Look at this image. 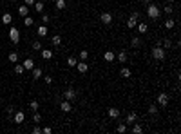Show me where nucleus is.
<instances>
[{"instance_id":"1","label":"nucleus","mask_w":181,"mask_h":134,"mask_svg":"<svg viewBox=\"0 0 181 134\" xmlns=\"http://www.w3.org/2000/svg\"><path fill=\"white\" fill-rule=\"evenodd\" d=\"M147 16H149L150 20H158L159 16H161V9H159L156 4H149L147 5Z\"/></svg>"},{"instance_id":"2","label":"nucleus","mask_w":181,"mask_h":134,"mask_svg":"<svg viewBox=\"0 0 181 134\" xmlns=\"http://www.w3.org/2000/svg\"><path fill=\"white\" fill-rule=\"evenodd\" d=\"M152 58L156 60V62H163L167 58V51L163 47H159V45H156V47H152Z\"/></svg>"},{"instance_id":"3","label":"nucleus","mask_w":181,"mask_h":134,"mask_svg":"<svg viewBox=\"0 0 181 134\" xmlns=\"http://www.w3.org/2000/svg\"><path fill=\"white\" fill-rule=\"evenodd\" d=\"M170 102V96H169V92H159L158 94V105L159 107H167Z\"/></svg>"},{"instance_id":"4","label":"nucleus","mask_w":181,"mask_h":134,"mask_svg":"<svg viewBox=\"0 0 181 134\" xmlns=\"http://www.w3.org/2000/svg\"><path fill=\"white\" fill-rule=\"evenodd\" d=\"M8 35H9V40H11L13 44H18L20 42V31L16 27H13V25H11V29H9Z\"/></svg>"},{"instance_id":"5","label":"nucleus","mask_w":181,"mask_h":134,"mask_svg":"<svg viewBox=\"0 0 181 134\" xmlns=\"http://www.w3.org/2000/svg\"><path fill=\"white\" fill-rule=\"evenodd\" d=\"M13 122H15L16 125H20V123H24L25 122V112L24 111H15V114H13Z\"/></svg>"},{"instance_id":"6","label":"nucleus","mask_w":181,"mask_h":134,"mask_svg":"<svg viewBox=\"0 0 181 134\" xmlns=\"http://www.w3.org/2000/svg\"><path fill=\"white\" fill-rule=\"evenodd\" d=\"M58 107H60V111H64V112H71L72 111V105H71L69 100H60Z\"/></svg>"},{"instance_id":"7","label":"nucleus","mask_w":181,"mask_h":134,"mask_svg":"<svg viewBox=\"0 0 181 134\" xmlns=\"http://www.w3.org/2000/svg\"><path fill=\"white\" fill-rule=\"evenodd\" d=\"M76 96H78V92L72 89V87H69V89L64 92V100H69V102H72V100H74Z\"/></svg>"},{"instance_id":"8","label":"nucleus","mask_w":181,"mask_h":134,"mask_svg":"<svg viewBox=\"0 0 181 134\" xmlns=\"http://www.w3.org/2000/svg\"><path fill=\"white\" fill-rule=\"evenodd\" d=\"M100 20H102V24H105V25H111L112 24V15L111 13H102V15H100Z\"/></svg>"},{"instance_id":"9","label":"nucleus","mask_w":181,"mask_h":134,"mask_svg":"<svg viewBox=\"0 0 181 134\" xmlns=\"http://www.w3.org/2000/svg\"><path fill=\"white\" fill-rule=\"evenodd\" d=\"M107 114H109L111 120H118V118H120V109H118V107H109Z\"/></svg>"},{"instance_id":"10","label":"nucleus","mask_w":181,"mask_h":134,"mask_svg":"<svg viewBox=\"0 0 181 134\" xmlns=\"http://www.w3.org/2000/svg\"><path fill=\"white\" fill-rule=\"evenodd\" d=\"M76 69H78V72H82V75H85V72L89 71V64H85L83 60H82V62H78V64H76Z\"/></svg>"},{"instance_id":"11","label":"nucleus","mask_w":181,"mask_h":134,"mask_svg":"<svg viewBox=\"0 0 181 134\" xmlns=\"http://www.w3.org/2000/svg\"><path fill=\"white\" fill-rule=\"evenodd\" d=\"M31 75H33V80H40L44 76V72H42V69L40 67H33L31 69Z\"/></svg>"},{"instance_id":"12","label":"nucleus","mask_w":181,"mask_h":134,"mask_svg":"<svg viewBox=\"0 0 181 134\" xmlns=\"http://www.w3.org/2000/svg\"><path fill=\"white\" fill-rule=\"evenodd\" d=\"M134 122H138V114H136V112H129V114H127V120H125V123L127 125H132Z\"/></svg>"},{"instance_id":"13","label":"nucleus","mask_w":181,"mask_h":134,"mask_svg":"<svg viewBox=\"0 0 181 134\" xmlns=\"http://www.w3.org/2000/svg\"><path fill=\"white\" fill-rule=\"evenodd\" d=\"M22 65H24V69H25V71H31L33 67H35V60H33V58H25Z\"/></svg>"},{"instance_id":"14","label":"nucleus","mask_w":181,"mask_h":134,"mask_svg":"<svg viewBox=\"0 0 181 134\" xmlns=\"http://www.w3.org/2000/svg\"><path fill=\"white\" fill-rule=\"evenodd\" d=\"M18 15L22 16V18L27 16L29 15V5H20V8H18Z\"/></svg>"},{"instance_id":"15","label":"nucleus","mask_w":181,"mask_h":134,"mask_svg":"<svg viewBox=\"0 0 181 134\" xmlns=\"http://www.w3.org/2000/svg\"><path fill=\"white\" fill-rule=\"evenodd\" d=\"M11 20H13L11 13H4V15H2V20H0V22L5 24V25H9V24H11Z\"/></svg>"},{"instance_id":"16","label":"nucleus","mask_w":181,"mask_h":134,"mask_svg":"<svg viewBox=\"0 0 181 134\" xmlns=\"http://www.w3.org/2000/svg\"><path fill=\"white\" fill-rule=\"evenodd\" d=\"M36 35H38L40 38H44L45 35H47V27H45V25H38V29H36Z\"/></svg>"},{"instance_id":"17","label":"nucleus","mask_w":181,"mask_h":134,"mask_svg":"<svg viewBox=\"0 0 181 134\" xmlns=\"http://www.w3.org/2000/svg\"><path fill=\"white\" fill-rule=\"evenodd\" d=\"M8 60H9L11 64H16V62H18V53H16V51H11L9 56H8Z\"/></svg>"},{"instance_id":"18","label":"nucleus","mask_w":181,"mask_h":134,"mask_svg":"<svg viewBox=\"0 0 181 134\" xmlns=\"http://www.w3.org/2000/svg\"><path fill=\"white\" fill-rule=\"evenodd\" d=\"M33 5H35V11H36V13H44V8H45V4L42 2V0H40V2H35Z\"/></svg>"},{"instance_id":"19","label":"nucleus","mask_w":181,"mask_h":134,"mask_svg":"<svg viewBox=\"0 0 181 134\" xmlns=\"http://www.w3.org/2000/svg\"><path fill=\"white\" fill-rule=\"evenodd\" d=\"M136 25H138V20L132 18V16H129V20H127V27H129V29H134Z\"/></svg>"},{"instance_id":"20","label":"nucleus","mask_w":181,"mask_h":134,"mask_svg":"<svg viewBox=\"0 0 181 134\" xmlns=\"http://www.w3.org/2000/svg\"><path fill=\"white\" fill-rule=\"evenodd\" d=\"M120 76H122V78H130V69H129V67H122Z\"/></svg>"},{"instance_id":"21","label":"nucleus","mask_w":181,"mask_h":134,"mask_svg":"<svg viewBox=\"0 0 181 134\" xmlns=\"http://www.w3.org/2000/svg\"><path fill=\"white\" fill-rule=\"evenodd\" d=\"M136 27H138V31H139V35H145V33H147V29H149V25H147L145 22H141V24H138Z\"/></svg>"},{"instance_id":"22","label":"nucleus","mask_w":181,"mask_h":134,"mask_svg":"<svg viewBox=\"0 0 181 134\" xmlns=\"http://www.w3.org/2000/svg\"><path fill=\"white\" fill-rule=\"evenodd\" d=\"M132 132H134V134H141V132H143V127L134 122V123H132Z\"/></svg>"},{"instance_id":"23","label":"nucleus","mask_w":181,"mask_h":134,"mask_svg":"<svg viewBox=\"0 0 181 134\" xmlns=\"http://www.w3.org/2000/svg\"><path fill=\"white\" fill-rule=\"evenodd\" d=\"M55 8L62 11V9H65V8H67V2H65V0H56V2H55Z\"/></svg>"},{"instance_id":"24","label":"nucleus","mask_w":181,"mask_h":134,"mask_svg":"<svg viewBox=\"0 0 181 134\" xmlns=\"http://www.w3.org/2000/svg\"><path fill=\"white\" fill-rule=\"evenodd\" d=\"M42 58L44 60H51L53 58V51L51 49H42Z\"/></svg>"},{"instance_id":"25","label":"nucleus","mask_w":181,"mask_h":134,"mask_svg":"<svg viewBox=\"0 0 181 134\" xmlns=\"http://www.w3.org/2000/svg\"><path fill=\"white\" fill-rule=\"evenodd\" d=\"M51 44L55 45V47H58V45L62 44V36H60V35H55V36L51 38Z\"/></svg>"},{"instance_id":"26","label":"nucleus","mask_w":181,"mask_h":134,"mask_svg":"<svg viewBox=\"0 0 181 134\" xmlns=\"http://www.w3.org/2000/svg\"><path fill=\"white\" fill-rule=\"evenodd\" d=\"M103 58H105V62H112V60H114V53L112 51H105Z\"/></svg>"},{"instance_id":"27","label":"nucleus","mask_w":181,"mask_h":134,"mask_svg":"<svg viewBox=\"0 0 181 134\" xmlns=\"http://www.w3.org/2000/svg\"><path fill=\"white\" fill-rule=\"evenodd\" d=\"M31 47H33V51H42V49H44L42 44H40V40H35V42L31 44Z\"/></svg>"},{"instance_id":"28","label":"nucleus","mask_w":181,"mask_h":134,"mask_svg":"<svg viewBox=\"0 0 181 134\" xmlns=\"http://www.w3.org/2000/svg\"><path fill=\"white\" fill-rule=\"evenodd\" d=\"M76 64H78L76 56H69V58H67V65H69V67H76Z\"/></svg>"},{"instance_id":"29","label":"nucleus","mask_w":181,"mask_h":134,"mask_svg":"<svg viewBox=\"0 0 181 134\" xmlns=\"http://www.w3.org/2000/svg\"><path fill=\"white\" fill-rule=\"evenodd\" d=\"M130 45H132V47H139V45H141V38L134 36V38L130 40Z\"/></svg>"},{"instance_id":"30","label":"nucleus","mask_w":181,"mask_h":134,"mask_svg":"<svg viewBox=\"0 0 181 134\" xmlns=\"http://www.w3.org/2000/svg\"><path fill=\"white\" fill-rule=\"evenodd\" d=\"M116 132H120V134L127 132V123H120V125L116 127Z\"/></svg>"},{"instance_id":"31","label":"nucleus","mask_w":181,"mask_h":134,"mask_svg":"<svg viewBox=\"0 0 181 134\" xmlns=\"http://www.w3.org/2000/svg\"><path fill=\"white\" fill-rule=\"evenodd\" d=\"M24 24H25V25H27V27H31V25H33V24H35V20H33V18H31V16L27 15V16H24Z\"/></svg>"},{"instance_id":"32","label":"nucleus","mask_w":181,"mask_h":134,"mask_svg":"<svg viewBox=\"0 0 181 134\" xmlns=\"http://www.w3.org/2000/svg\"><path fill=\"white\" fill-rule=\"evenodd\" d=\"M24 71H25V69H24L22 64H16V65H15V75H22Z\"/></svg>"},{"instance_id":"33","label":"nucleus","mask_w":181,"mask_h":134,"mask_svg":"<svg viewBox=\"0 0 181 134\" xmlns=\"http://www.w3.org/2000/svg\"><path fill=\"white\" fill-rule=\"evenodd\" d=\"M118 60H120V64H125V62H127V53L122 51V53L118 55Z\"/></svg>"},{"instance_id":"34","label":"nucleus","mask_w":181,"mask_h":134,"mask_svg":"<svg viewBox=\"0 0 181 134\" xmlns=\"http://www.w3.org/2000/svg\"><path fill=\"white\" fill-rule=\"evenodd\" d=\"M29 107H31V111H33V112H35V111H38V109H40V103L36 102V100H33V102L29 103Z\"/></svg>"},{"instance_id":"35","label":"nucleus","mask_w":181,"mask_h":134,"mask_svg":"<svg viewBox=\"0 0 181 134\" xmlns=\"http://www.w3.org/2000/svg\"><path fill=\"white\" fill-rule=\"evenodd\" d=\"M87 58H89V53H87L85 49H82V51H80V60H83V62H85Z\"/></svg>"},{"instance_id":"36","label":"nucleus","mask_w":181,"mask_h":134,"mask_svg":"<svg viewBox=\"0 0 181 134\" xmlns=\"http://www.w3.org/2000/svg\"><path fill=\"white\" fill-rule=\"evenodd\" d=\"M33 122H35V123H40V122H42V116L38 114V111H35V114H33Z\"/></svg>"},{"instance_id":"37","label":"nucleus","mask_w":181,"mask_h":134,"mask_svg":"<svg viewBox=\"0 0 181 134\" xmlns=\"http://www.w3.org/2000/svg\"><path fill=\"white\" fill-rule=\"evenodd\" d=\"M174 25H176V22H174V20H170V18H169V20L165 22V27H167V29H172Z\"/></svg>"},{"instance_id":"38","label":"nucleus","mask_w":181,"mask_h":134,"mask_svg":"<svg viewBox=\"0 0 181 134\" xmlns=\"http://www.w3.org/2000/svg\"><path fill=\"white\" fill-rule=\"evenodd\" d=\"M149 114H152V116H154V114H158V107H156V103L149 107Z\"/></svg>"},{"instance_id":"39","label":"nucleus","mask_w":181,"mask_h":134,"mask_svg":"<svg viewBox=\"0 0 181 134\" xmlns=\"http://www.w3.org/2000/svg\"><path fill=\"white\" fill-rule=\"evenodd\" d=\"M15 111H16L15 107H13V105H9V107H8V111H5V112H8V116H9V118H13V114H15Z\"/></svg>"},{"instance_id":"40","label":"nucleus","mask_w":181,"mask_h":134,"mask_svg":"<svg viewBox=\"0 0 181 134\" xmlns=\"http://www.w3.org/2000/svg\"><path fill=\"white\" fill-rule=\"evenodd\" d=\"M172 47V42H170V40H163V49L167 51V49H170Z\"/></svg>"},{"instance_id":"41","label":"nucleus","mask_w":181,"mask_h":134,"mask_svg":"<svg viewBox=\"0 0 181 134\" xmlns=\"http://www.w3.org/2000/svg\"><path fill=\"white\" fill-rule=\"evenodd\" d=\"M42 22H44V24H49V22H51V16L47 15V13H44V15H42Z\"/></svg>"},{"instance_id":"42","label":"nucleus","mask_w":181,"mask_h":134,"mask_svg":"<svg viewBox=\"0 0 181 134\" xmlns=\"http://www.w3.org/2000/svg\"><path fill=\"white\" fill-rule=\"evenodd\" d=\"M172 11H174V8H172L170 4H169V5H165V8H163V13H167V15H170Z\"/></svg>"},{"instance_id":"43","label":"nucleus","mask_w":181,"mask_h":134,"mask_svg":"<svg viewBox=\"0 0 181 134\" xmlns=\"http://www.w3.org/2000/svg\"><path fill=\"white\" fill-rule=\"evenodd\" d=\"M33 134H42V127H40V125L33 127Z\"/></svg>"},{"instance_id":"44","label":"nucleus","mask_w":181,"mask_h":134,"mask_svg":"<svg viewBox=\"0 0 181 134\" xmlns=\"http://www.w3.org/2000/svg\"><path fill=\"white\" fill-rule=\"evenodd\" d=\"M42 132H44V134H51V132H53V129H51V127H44Z\"/></svg>"},{"instance_id":"45","label":"nucleus","mask_w":181,"mask_h":134,"mask_svg":"<svg viewBox=\"0 0 181 134\" xmlns=\"http://www.w3.org/2000/svg\"><path fill=\"white\" fill-rule=\"evenodd\" d=\"M130 16L138 20V18H139V13H138V11H132V13H130Z\"/></svg>"},{"instance_id":"46","label":"nucleus","mask_w":181,"mask_h":134,"mask_svg":"<svg viewBox=\"0 0 181 134\" xmlns=\"http://www.w3.org/2000/svg\"><path fill=\"white\" fill-rule=\"evenodd\" d=\"M44 80H45V83H53V78L51 76H44Z\"/></svg>"},{"instance_id":"47","label":"nucleus","mask_w":181,"mask_h":134,"mask_svg":"<svg viewBox=\"0 0 181 134\" xmlns=\"http://www.w3.org/2000/svg\"><path fill=\"white\" fill-rule=\"evenodd\" d=\"M24 2H25V5H33V4L36 2V0H24Z\"/></svg>"},{"instance_id":"48","label":"nucleus","mask_w":181,"mask_h":134,"mask_svg":"<svg viewBox=\"0 0 181 134\" xmlns=\"http://www.w3.org/2000/svg\"><path fill=\"white\" fill-rule=\"evenodd\" d=\"M141 2H143V4H150V0H141Z\"/></svg>"},{"instance_id":"49","label":"nucleus","mask_w":181,"mask_h":134,"mask_svg":"<svg viewBox=\"0 0 181 134\" xmlns=\"http://www.w3.org/2000/svg\"><path fill=\"white\" fill-rule=\"evenodd\" d=\"M172 2H176V0H169V4H172Z\"/></svg>"},{"instance_id":"50","label":"nucleus","mask_w":181,"mask_h":134,"mask_svg":"<svg viewBox=\"0 0 181 134\" xmlns=\"http://www.w3.org/2000/svg\"><path fill=\"white\" fill-rule=\"evenodd\" d=\"M13 2H18V0H13Z\"/></svg>"},{"instance_id":"51","label":"nucleus","mask_w":181,"mask_h":134,"mask_svg":"<svg viewBox=\"0 0 181 134\" xmlns=\"http://www.w3.org/2000/svg\"><path fill=\"white\" fill-rule=\"evenodd\" d=\"M0 2H5V0H0Z\"/></svg>"}]
</instances>
